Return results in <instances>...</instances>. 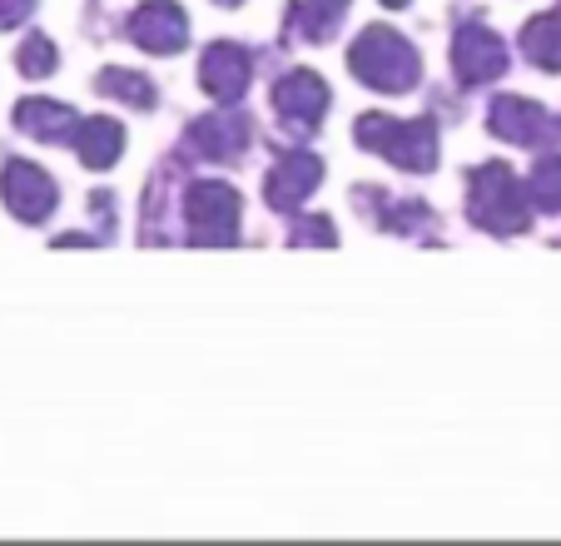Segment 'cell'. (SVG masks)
Segmentation results:
<instances>
[{"label": "cell", "mask_w": 561, "mask_h": 546, "mask_svg": "<svg viewBox=\"0 0 561 546\" xmlns=\"http://www.w3.org/2000/svg\"><path fill=\"white\" fill-rule=\"evenodd\" d=\"M453 65L462 70L467 84H477V80H492V75L507 70V50H502V41L492 31H482V25H462V31H457Z\"/></svg>", "instance_id": "cell-8"}, {"label": "cell", "mask_w": 561, "mask_h": 546, "mask_svg": "<svg viewBox=\"0 0 561 546\" xmlns=\"http://www.w3.org/2000/svg\"><path fill=\"white\" fill-rule=\"evenodd\" d=\"M472 219L482 224V229L492 234H517L527 229V190L517 184V174H512L507 164H488L472 174Z\"/></svg>", "instance_id": "cell-2"}, {"label": "cell", "mask_w": 561, "mask_h": 546, "mask_svg": "<svg viewBox=\"0 0 561 546\" xmlns=\"http://www.w3.org/2000/svg\"><path fill=\"white\" fill-rule=\"evenodd\" d=\"M358 139L373 149H382L392 164H403V169H433L437 164L433 120H408V125H398V120H388V115H368V120H358Z\"/></svg>", "instance_id": "cell-3"}, {"label": "cell", "mask_w": 561, "mask_h": 546, "mask_svg": "<svg viewBox=\"0 0 561 546\" xmlns=\"http://www.w3.org/2000/svg\"><path fill=\"white\" fill-rule=\"evenodd\" d=\"M492 129H497L502 139H512V145H541L557 125H551L537 105H527V100H502V105L492 110Z\"/></svg>", "instance_id": "cell-12"}, {"label": "cell", "mask_w": 561, "mask_h": 546, "mask_svg": "<svg viewBox=\"0 0 561 546\" xmlns=\"http://www.w3.org/2000/svg\"><path fill=\"white\" fill-rule=\"evenodd\" d=\"M75 139H80V159L90 169H110L119 159V149H125V129L115 120H85L75 129Z\"/></svg>", "instance_id": "cell-13"}, {"label": "cell", "mask_w": 561, "mask_h": 546, "mask_svg": "<svg viewBox=\"0 0 561 546\" xmlns=\"http://www.w3.org/2000/svg\"><path fill=\"white\" fill-rule=\"evenodd\" d=\"M353 75L368 80L373 90H408L417 80V50L388 25L363 31V41L353 45Z\"/></svg>", "instance_id": "cell-1"}, {"label": "cell", "mask_w": 561, "mask_h": 546, "mask_svg": "<svg viewBox=\"0 0 561 546\" xmlns=\"http://www.w3.org/2000/svg\"><path fill=\"white\" fill-rule=\"evenodd\" d=\"M190 219L199 229V239L209 243H229L239 229V194L229 184H199L190 200Z\"/></svg>", "instance_id": "cell-7"}, {"label": "cell", "mask_w": 561, "mask_h": 546, "mask_svg": "<svg viewBox=\"0 0 561 546\" xmlns=\"http://www.w3.org/2000/svg\"><path fill=\"white\" fill-rule=\"evenodd\" d=\"M244 84H249V55L239 45H209L204 50V90L214 100L244 95Z\"/></svg>", "instance_id": "cell-9"}, {"label": "cell", "mask_w": 561, "mask_h": 546, "mask_svg": "<svg viewBox=\"0 0 561 546\" xmlns=\"http://www.w3.org/2000/svg\"><path fill=\"white\" fill-rule=\"evenodd\" d=\"M55 70V45L45 41V35H31V41L21 45V75H31V80H41V75Z\"/></svg>", "instance_id": "cell-18"}, {"label": "cell", "mask_w": 561, "mask_h": 546, "mask_svg": "<svg viewBox=\"0 0 561 546\" xmlns=\"http://www.w3.org/2000/svg\"><path fill=\"white\" fill-rule=\"evenodd\" d=\"M15 125H21L25 135H35V139H65V135H75V129H80V120H75L65 105L25 100V105L15 110Z\"/></svg>", "instance_id": "cell-14"}, {"label": "cell", "mask_w": 561, "mask_h": 546, "mask_svg": "<svg viewBox=\"0 0 561 546\" xmlns=\"http://www.w3.org/2000/svg\"><path fill=\"white\" fill-rule=\"evenodd\" d=\"M522 50H527V60L541 65V70H561V5L551 15H541V21L527 25Z\"/></svg>", "instance_id": "cell-15"}, {"label": "cell", "mask_w": 561, "mask_h": 546, "mask_svg": "<svg viewBox=\"0 0 561 546\" xmlns=\"http://www.w3.org/2000/svg\"><path fill=\"white\" fill-rule=\"evenodd\" d=\"M31 5H35V0H0V31H11L15 21H25V15H31Z\"/></svg>", "instance_id": "cell-19"}, {"label": "cell", "mask_w": 561, "mask_h": 546, "mask_svg": "<svg viewBox=\"0 0 561 546\" xmlns=\"http://www.w3.org/2000/svg\"><path fill=\"white\" fill-rule=\"evenodd\" d=\"M194 145H199V155H209V159H233L249 145V120L239 115V110H219V115L194 125Z\"/></svg>", "instance_id": "cell-11"}, {"label": "cell", "mask_w": 561, "mask_h": 546, "mask_svg": "<svg viewBox=\"0 0 561 546\" xmlns=\"http://www.w3.org/2000/svg\"><path fill=\"white\" fill-rule=\"evenodd\" d=\"M184 31H190V25H184V15H180L174 0H149V5H139V11L129 15V35H135L145 50H154V55L184 50V41H190Z\"/></svg>", "instance_id": "cell-4"}, {"label": "cell", "mask_w": 561, "mask_h": 546, "mask_svg": "<svg viewBox=\"0 0 561 546\" xmlns=\"http://www.w3.org/2000/svg\"><path fill=\"white\" fill-rule=\"evenodd\" d=\"M318 174H323V164H318V155H284V164L274 169V179H268V200H274V209H294L298 200H308L318 184Z\"/></svg>", "instance_id": "cell-10"}, {"label": "cell", "mask_w": 561, "mask_h": 546, "mask_svg": "<svg viewBox=\"0 0 561 546\" xmlns=\"http://www.w3.org/2000/svg\"><path fill=\"white\" fill-rule=\"evenodd\" d=\"M100 90H105V95L129 100V105H139V110L154 105V84H149L145 75H135V70H110V75H100Z\"/></svg>", "instance_id": "cell-17"}, {"label": "cell", "mask_w": 561, "mask_h": 546, "mask_svg": "<svg viewBox=\"0 0 561 546\" xmlns=\"http://www.w3.org/2000/svg\"><path fill=\"white\" fill-rule=\"evenodd\" d=\"M527 200L541 209H561V155H541L527 179Z\"/></svg>", "instance_id": "cell-16"}, {"label": "cell", "mask_w": 561, "mask_h": 546, "mask_svg": "<svg viewBox=\"0 0 561 546\" xmlns=\"http://www.w3.org/2000/svg\"><path fill=\"white\" fill-rule=\"evenodd\" d=\"M0 184H5V204H11L15 219L41 224L45 214L55 209V184L35 164H25V159L5 164V179H0Z\"/></svg>", "instance_id": "cell-5"}, {"label": "cell", "mask_w": 561, "mask_h": 546, "mask_svg": "<svg viewBox=\"0 0 561 546\" xmlns=\"http://www.w3.org/2000/svg\"><path fill=\"white\" fill-rule=\"evenodd\" d=\"M382 5H403V0H382Z\"/></svg>", "instance_id": "cell-20"}, {"label": "cell", "mask_w": 561, "mask_h": 546, "mask_svg": "<svg viewBox=\"0 0 561 546\" xmlns=\"http://www.w3.org/2000/svg\"><path fill=\"white\" fill-rule=\"evenodd\" d=\"M224 5H233V0H224Z\"/></svg>", "instance_id": "cell-21"}, {"label": "cell", "mask_w": 561, "mask_h": 546, "mask_svg": "<svg viewBox=\"0 0 561 546\" xmlns=\"http://www.w3.org/2000/svg\"><path fill=\"white\" fill-rule=\"evenodd\" d=\"M274 100H278V115L294 129H313L318 120H323V105H329V84L318 80L313 70H294L278 80Z\"/></svg>", "instance_id": "cell-6"}]
</instances>
